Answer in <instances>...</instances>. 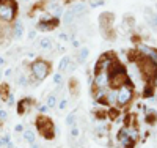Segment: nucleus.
I'll return each instance as SVG.
<instances>
[{
    "mask_svg": "<svg viewBox=\"0 0 157 148\" xmlns=\"http://www.w3.org/2000/svg\"><path fill=\"white\" fill-rule=\"evenodd\" d=\"M29 68H30L33 80H35V82H39V80H44L50 74L52 63H49L47 60H43V58H36V60H33L29 65Z\"/></svg>",
    "mask_w": 157,
    "mask_h": 148,
    "instance_id": "nucleus-1",
    "label": "nucleus"
},
{
    "mask_svg": "<svg viewBox=\"0 0 157 148\" xmlns=\"http://www.w3.org/2000/svg\"><path fill=\"white\" fill-rule=\"evenodd\" d=\"M36 129L41 136L46 139V140H52L55 137V126H54V122L44 114L38 115L36 117Z\"/></svg>",
    "mask_w": 157,
    "mask_h": 148,
    "instance_id": "nucleus-2",
    "label": "nucleus"
},
{
    "mask_svg": "<svg viewBox=\"0 0 157 148\" xmlns=\"http://www.w3.org/2000/svg\"><path fill=\"white\" fill-rule=\"evenodd\" d=\"M17 16L16 0H0V19L6 24H13Z\"/></svg>",
    "mask_w": 157,
    "mask_h": 148,
    "instance_id": "nucleus-3",
    "label": "nucleus"
},
{
    "mask_svg": "<svg viewBox=\"0 0 157 148\" xmlns=\"http://www.w3.org/2000/svg\"><path fill=\"white\" fill-rule=\"evenodd\" d=\"M137 66H138V70L141 73V77L148 80V82H151V80L157 79V63L151 58H141L137 62Z\"/></svg>",
    "mask_w": 157,
    "mask_h": 148,
    "instance_id": "nucleus-4",
    "label": "nucleus"
},
{
    "mask_svg": "<svg viewBox=\"0 0 157 148\" xmlns=\"http://www.w3.org/2000/svg\"><path fill=\"white\" fill-rule=\"evenodd\" d=\"M134 98V88L130 85V82H127L126 85L120 87L116 90V106L118 107H126Z\"/></svg>",
    "mask_w": 157,
    "mask_h": 148,
    "instance_id": "nucleus-5",
    "label": "nucleus"
},
{
    "mask_svg": "<svg viewBox=\"0 0 157 148\" xmlns=\"http://www.w3.org/2000/svg\"><path fill=\"white\" fill-rule=\"evenodd\" d=\"M127 82H129L127 71L116 73V74H112V76H110V88H113V90H118L120 87L126 85Z\"/></svg>",
    "mask_w": 157,
    "mask_h": 148,
    "instance_id": "nucleus-6",
    "label": "nucleus"
},
{
    "mask_svg": "<svg viewBox=\"0 0 157 148\" xmlns=\"http://www.w3.org/2000/svg\"><path fill=\"white\" fill-rule=\"evenodd\" d=\"M115 16L112 14V13H102V14L99 16V22H101V29L105 32L107 38H112V32H110V27H112V22H113Z\"/></svg>",
    "mask_w": 157,
    "mask_h": 148,
    "instance_id": "nucleus-7",
    "label": "nucleus"
},
{
    "mask_svg": "<svg viewBox=\"0 0 157 148\" xmlns=\"http://www.w3.org/2000/svg\"><path fill=\"white\" fill-rule=\"evenodd\" d=\"M58 24H60L58 18H50L49 21H38V30L50 32V30H54L55 27H58Z\"/></svg>",
    "mask_w": 157,
    "mask_h": 148,
    "instance_id": "nucleus-8",
    "label": "nucleus"
},
{
    "mask_svg": "<svg viewBox=\"0 0 157 148\" xmlns=\"http://www.w3.org/2000/svg\"><path fill=\"white\" fill-rule=\"evenodd\" d=\"M33 104H35V101H33L32 98H22V99L19 101V104H17V114H19V115H24V114L30 112L32 107H33Z\"/></svg>",
    "mask_w": 157,
    "mask_h": 148,
    "instance_id": "nucleus-9",
    "label": "nucleus"
},
{
    "mask_svg": "<svg viewBox=\"0 0 157 148\" xmlns=\"http://www.w3.org/2000/svg\"><path fill=\"white\" fill-rule=\"evenodd\" d=\"M58 70H60V73H64V71H72V70H74V65H72L71 57H63V58L60 60Z\"/></svg>",
    "mask_w": 157,
    "mask_h": 148,
    "instance_id": "nucleus-10",
    "label": "nucleus"
},
{
    "mask_svg": "<svg viewBox=\"0 0 157 148\" xmlns=\"http://www.w3.org/2000/svg\"><path fill=\"white\" fill-rule=\"evenodd\" d=\"M11 29H13V36H14L16 39L22 38L24 29H22V24H21L19 21H14V22H13V24H11Z\"/></svg>",
    "mask_w": 157,
    "mask_h": 148,
    "instance_id": "nucleus-11",
    "label": "nucleus"
},
{
    "mask_svg": "<svg viewBox=\"0 0 157 148\" xmlns=\"http://www.w3.org/2000/svg\"><path fill=\"white\" fill-rule=\"evenodd\" d=\"M145 55L148 57V58H151V60H154V62H157V50L155 49H152V47H148V46H140L138 47Z\"/></svg>",
    "mask_w": 157,
    "mask_h": 148,
    "instance_id": "nucleus-12",
    "label": "nucleus"
},
{
    "mask_svg": "<svg viewBox=\"0 0 157 148\" xmlns=\"http://www.w3.org/2000/svg\"><path fill=\"white\" fill-rule=\"evenodd\" d=\"M10 84H2L0 85V99L2 101H8L10 98Z\"/></svg>",
    "mask_w": 157,
    "mask_h": 148,
    "instance_id": "nucleus-13",
    "label": "nucleus"
},
{
    "mask_svg": "<svg viewBox=\"0 0 157 148\" xmlns=\"http://www.w3.org/2000/svg\"><path fill=\"white\" fill-rule=\"evenodd\" d=\"M74 13L71 11V10H68V11H64L63 13V24L64 25H71L72 22H74Z\"/></svg>",
    "mask_w": 157,
    "mask_h": 148,
    "instance_id": "nucleus-14",
    "label": "nucleus"
},
{
    "mask_svg": "<svg viewBox=\"0 0 157 148\" xmlns=\"http://www.w3.org/2000/svg\"><path fill=\"white\" fill-rule=\"evenodd\" d=\"M71 11L74 13V16H82V14H85V13H86V6L83 3H77Z\"/></svg>",
    "mask_w": 157,
    "mask_h": 148,
    "instance_id": "nucleus-15",
    "label": "nucleus"
},
{
    "mask_svg": "<svg viewBox=\"0 0 157 148\" xmlns=\"http://www.w3.org/2000/svg\"><path fill=\"white\" fill-rule=\"evenodd\" d=\"M24 139H25V142H29L32 145V143H35L36 136H35V132L32 129H27V131H24Z\"/></svg>",
    "mask_w": 157,
    "mask_h": 148,
    "instance_id": "nucleus-16",
    "label": "nucleus"
},
{
    "mask_svg": "<svg viewBox=\"0 0 157 148\" xmlns=\"http://www.w3.org/2000/svg\"><path fill=\"white\" fill-rule=\"evenodd\" d=\"M69 91H71V95H75V93H78V80L71 77L69 79Z\"/></svg>",
    "mask_w": 157,
    "mask_h": 148,
    "instance_id": "nucleus-17",
    "label": "nucleus"
},
{
    "mask_svg": "<svg viewBox=\"0 0 157 148\" xmlns=\"http://www.w3.org/2000/svg\"><path fill=\"white\" fill-rule=\"evenodd\" d=\"M39 47H41L43 50H47L52 47V39L50 38H43V39H39Z\"/></svg>",
    "mask_w": 157,
    "mask_h": 148,
    "instance_id": "nucleus-18",
    "label": "nucleus"
},
{
    "mask_svg": "<svg viewBox=\"0 0 157 148\" xmlns=\"http://www.w3.org/2000/svg\"><path fill=\"white\" fill-rule=\"evenodd\" d=\"M86 57H88V47H82L80 50H78V62L83 63L86 60Z\"/></svg>",
    "mask_w": 157,
    "mask_h": 148,
    "instance_id": "nucleus-19",
    "label": "nucleus"
},
{
    "mask_svg": "<svg viewBox=\"0 0 157 148\" xmlns=\"http://www.w3.org/2000/svg\"><path fill=\"white\" fill-rule=\"evenodd\" d=\"M66 125L68 126H75V112H71L66 117Z\"/></svg>",
    "mask_w": 157,
    "mask_h": 148,
    "instance_id": "nucleus-20",
    "label": "nucleus"
},
{
    "mask_svg": "<svg viewBox=\"0 0 157 148\" xmlns=\"http://www.w3.org/2000/svg\"><path fill=\"white\" fill-rule=\"evenodd\" d=\"M55 106H57V98H55V93H52L47 98V107H55Z\"/></svg>",
    "mask_w": 157,
    "mask_h": 148,
    "instance_id": "nucleus-21",
    "label": "nucleus"
},
{
    "mask_svg": "<svg viewBox=\"0 0 157 148\" xmlns=\"http://www.w3.org/2000/svg\"><path fill=\"white\" fill-rule=\"evenodd\" d=\"M77 137H78V128L71 126V139H77Z\"/></svg>",
    "mask_w": 157,
    "mask_h": 148,
    "instance_id": "nucleus-22",
    "label": "nucleus"
},
{
    "mask_svg": "<svg viewBox=\"0 0 157 148\" xmlns=\"http://www.w3.org/2000/svg\"><path fill=\"white\" fill-rule=\"evenodd\" d=\"M10 143V136L6 134V136H3L2 139H0V146H3V145H8Z\"/></svg>",
    "mask_w": 157,
    "mask_h": 148,
    "instance_id": "nucleus-23",
    "label": "nucleus"
},
{
    "mask_svg": "<svg viewBox=\"0 0 157 148\" xmlns=\"http://www.w3.org/2000/svg\"><path fill=\"white\" fill-rule=\"evenodd\" d=\"M151 27L157 32V14H154V16L151 18Z\"/></svg>",
    "mask_w": 157,
    "mask_h": 148,
    "instance_id": "nucleus-24",
    "label": "nucleus"
},
{
    "mask_svg": "<svg viewBox=\"0 0 157 148\" xmlns=\"http://www.w3.org/2000/svg\"><path fill=\"white\" fill-rule=\"evenodd\" d=\"M19 84H21L22 87H25V85L29 84V79L25 77V76H21V77H19Z\"/></svg>",
    "mask_w": 157,
    "mask_h": 148,
    "instance_id": "nucleus-25",
    "label": "nucleus"
},
{
    "mask_svg": "<svg viewBox=\"0 0 157 148\" xmlns=\"http://www.w3.org/2000/svg\"><path fill=\"white\" fill-rule=\"evenodd\" d=\"M54 82H55V84H61V73H57V74L54 76Z\"/></svg>",
    "mask_w": 157,
    "mask_h": 148,
    "instance_id": "nucleus-26",
    "label": "nucleus"
},
{
    "mask_svg": "<svg viewBox=\"0 0 157 148\" xmlns=\"http://www.w3.org/2000/svg\"><path fill=\"white\" fill-rule=\"evenodd\" d=\"M66 106H68V101H66V99H61V101H60V104H58V109H60V110H63Z\"/></svg>",
    "mask_w": 157,
    "mask_h": 148,
    "instance_id": "nucleus-27",
    "label": "nucleus"
},
{
    "mask_svg": "<svg viewBox=\"0 0 157 148\" xmlns=\"http://www.w3.org/2000/svg\"><path fill=\"white\" fill-rule=\"evenodd\" d=\"M102 2H104V0H90V5L91 6H99Z\"/></svg>",
    "mask_w": 157,
    "mask_h": 148,
    "instance_id": "nucleus-28",
    "label": "nucleus"
},
{
    "mask_svg": "<svg viewBox=\"0 0 157 148\" xmlns=\"http://www.w3.org/2000/svg\"><path fill=\"white\" fill-rule=\"evenodd\" d=\"M6 118H8V114L5 110H0V122H3V120H6Z\"/></svg>",
    "mask_w": 157,
    "mask_h": 148,
    "instance_id": "nucleus-29",
    "label": "nucleus"
},
{
    "mask_svg": "<svg viewBox=\"0 0 157 148\" xmlns=\"http://www.w3.org/2000/svg\"><path fill=\"white\" fill-rule=\"evenodd\" d=\"M60 39H63V41H66V39H68V33H60Z\"/></svg>",
    "mask_w": 157,
    "mask_h": 148,
    "instance_id": "nucleus-30",
    "label": "nucleus"
},
{
    "mask_svg": "<svg viewBox=\"0 0 157 148\" xmlns=\"http://www.w3.org/2000/svg\"><path fill=\"white\" fill-rule=\"evenodd\" d=\"M39 112H41V114H46V112H47V106H41V107H39Z\"/></svg>",
    "mask_w": 157,
    "mask_h": 148,
    "instance_id": "nucleus-31",
    "label": "nucleus"
},
{
    "mask_svg": "<svg viewBox=\"0 0 157 148\" xmlns=\"http://www.w3.org/2000/svg\"><path fill=\"white\" fill-rule=\"evenodd\" d=\"M35 36H36V32H35V30H32V32L29 33V38H30V39H33Z\"/></svg>",
    "mask_w": 157,
    "mask_h": 148,
    "instance_id": "nucleus-32",
    "label": "nucleus"
},
{
    "mask_svg": "<svg viewBox=\"0 0 157 148\" xmlns=\"http://www.w3.org/2000/svg\"><path fill=\"white\" fill-rule=\"evenodd\" d=\"M14 129H16V132H22V131H24V128H22V125H17V126H16Z\"/></svg>",
    "mask_w": 157,
    "mask_h": 148,
    "instance_id": "nucleus-33",
    "label": "nucleus"
},
{
    "mask_svg": "<svg viewBox=\"0 0 157 148\" xmlns=\"http://www.w3.org/2000/svg\"><path fill=\"white\" fill-rule=\"evenodd\" d=\"M13 102H14V98L10 96V98H8V104H10V106H13Z\"/></svg>",
    "mask_w": 157,
    "mask_h": 148,
    "instance_id": "nucleus-34",
    "label": "nucleus"
},
{
    "mask_svg": "<svg viewBox=\"0 0 157 148\" xmlns=\"http://www.w3.org/2000/svg\"><path fill=\"white\" fill-rule=\"evenodd\" d=\"M5 76H11V70H6L5 71Z\"/></svg>",
    "mask_w": 157,
    "mask_h": 148,
    "instance_id": "nucleus-35",
    "label": "nucleus"
},
{
    "mask_svg": "<svg viewBox=\"0 0 157 148\" xmlns=\"http://www.w3.org/2000/svg\"><path fill=\"white\" fill-rule=\"evenodd\" d=\"M3 63H5V58H3V57H0V65H3Z\"/></svg>",
    "mask_w": 157,
    "mask_h": 148,
    "instance_id": "nucleus-36",
    "label": "nucleus"
},
{
    "mask_svg": "<svg viewBox=\"0 0 157 148\" xmlns=\"http://www.w3.org/2000/svg\"><path fill=\"white\" fill-rule=\"evenodd\" d=\"M30 148H39V145H36V143H32V146Z\"/></svg>",
    "mask_w": 157,
    "mask_h": 148,
    "instance_id": "nucleus-37",
    "label": "nucleus"
},
{
    "mask_svg": "<svg viewBox=\"0 0 157 148\" xmlns=\"http://www.w3.org/2000/svg\"><path fill=\"white\" fill-rule=\"evenodd\" d=\"M0 79H2V71H0Z\"/></svg>",
    "mask_w": 157,
    "mask_h": 148,
    "instance_id": "nucleus-38",
    "label": "nucleus"
},
{
    "mask_svg": "<svg viewBox=\"0 0 157 148\" xmlns=\"http://www.w3.org/2000/svg\"><path fill=\"white\" fill-rule=\"evenodd\" d=\"M0 126H2V122H0Z\"/></svg>",
    "mask_w": 157,
    "mask_h": 148,
    "instance_id": "nucleus-39",
    "label": "nucleus"
}]
</instances>
